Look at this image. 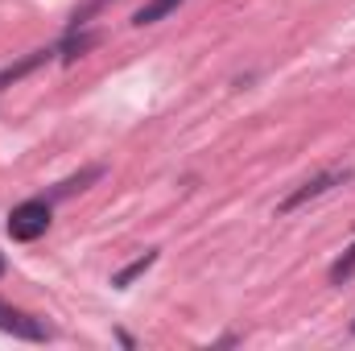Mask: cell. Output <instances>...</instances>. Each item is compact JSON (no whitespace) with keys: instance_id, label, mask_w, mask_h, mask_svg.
I'll return each instance as SVG.
<instances>
[{"instance_id":"2","label":"cell","mask_w":355,"mask_h":351,"mask_svg":"<svg viewBox=\"0 0 355 351\" xmlns=\"http://www.w3.org/2000/svg\"><path fill=\"white\" fill-rule=\"evenodd\" d=\"M352 178V170H327V174H314L310 182H302L293 194H285L281 203H277V215H293L297 207H306L310 198H318V194H327V190H335V186H343Z\"/></svg>"},{"instance_id":"4","label":"cell","mask_w":355,"mask_h":351,"mask_svg":"<svg viewBox=\"0 0 355 351\" xmlns=\"http://www.w3.org/2000/svg\"><path fill=\"white\" fill-rule=\"evenodd\" d=\"M95 42H99V33H79V29H71V33L62 37V46H58V54H62V62H75V58L87 54Z\"/></svg>"},{"instance_id":"7","label":"cell","mask_w":355,"mask_h":351,"mask_svg":"<svg viewBox=\"0 0 355 351\" xmlns=\"http://www.w3.org/2000/svg\"><path fill=\"white\" fill-rule=\"evenodd\" d=\"M182 0H149V4H141L137 8V17H132V25H153V21H162V17H170Z\"/></svg>"},{"instance_id":"3","label":"cell","mask_w":355,"mask_h":351,"mask_svg":"<svg viewBox=\"0 0 355 351\" xmlns=\"http://www.w3.org/2000/svg\"><path fill=\"white\" fill-rule=\"evenodd\" d=\"M0 331H4V335H12V339H25V343H46V339L54 335L42 318H33V314L17 310V306H8V302H0Z\"/></svg>"},{"instance_id":"5","label":"cell","mask_w":355,"mask_h":351,"mask_svg":"<svg viewBox=\"0 0 355 351\" xmlns=\"http://www.w3.org/2000/svg\"><path fill=\"white\" fill-rule=\"evenodd\" d=\"M153 261H157V248H149L145 257H137L132 264H124L120 273H112V285H116V289H128V285H132L137 277H145V268H149Z\"/></svg>"},{"instance_id":"9","label":"cell","mask_w":355,"mask_h":351,"mask_svg":"<svg viewBox=\"0 0 355 351\" xmlns=\"http://www.w3.org/2000/svg\"><path fill=\"white\" fill-rule=\"evenodd\" d=\"M347 277H355V244H352V248H347V252H343L335 264H331V281H335V285H343Z\"/></svg>"},{"instance_id":"8","label":"cell","mask_w":355,"mask_h":351,"mask_svg":"<svg viewBox=\"0 0 355 351\" xmlns=\"http://www.w3.org/2000/svg\"><path fill=\"white\" fill-rule=\"evenodd\" d=\"M50 54H54V50H33V54H29V58H25V62H17V67H8V71H4V75H0V83H4V87H8V83H17V79H21V75H29V71H33V67H42V62H46V58H50Z\"/></svg>"},{"instance_id":"1","label":"cell","mask_w":355,"mask_h":351,"mask_svg":"<svg viewBox=\"0 0 355 351\" xmlns=\"http://www.w3.org/2000/svg\"><path fill=\"white\" fill-rule=\"evenodd\" d=\"M46 228H50V198H29V203L12 207V215H8V236L21 244H33L37 236H46Z\"/></svg>"},{"instance_id":"6","label":"cell","mask_w":355,"mask_h":351,"mask_svg":"<svg viewBox=\"0 0 355 351\" xmlns=\"http://www.w3.org/2000/svg\"><path fill=\"white\" fill-rule=\"evenodd\" d=\"M99 178H103V166H87L83 174L67 178V182H58V186L50 190V198H67V194H75V190H87L91 182H99Z\"/></svg>"},{"instance_id":"10","label":"cell","mask_w":355,"mask_h":351,"mask_svg":"<svg viewBox=\"0 0 355 351\" xmlns=\"http://www.w3.org/2000/svg\"><path fill=\"white\" fill-rule=\"evenodd\" d=\"M0 277H4V257H0Z\"/></svg>"}]
</instances>
